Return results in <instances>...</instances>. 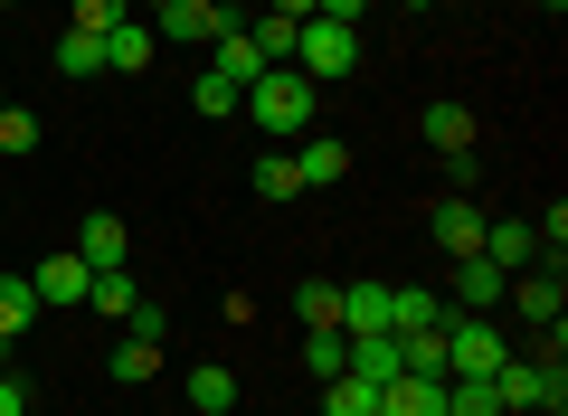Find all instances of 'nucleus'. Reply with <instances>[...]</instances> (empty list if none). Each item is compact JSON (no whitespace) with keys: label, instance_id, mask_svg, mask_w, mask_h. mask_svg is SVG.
Instances as JSON below:
<instances>
[{"label":"nucleus","instance_id":"obj_10","mask_svg":"<svg viewBox=\"0 0 568 416\" xmlns=\"http://www.w3.org/2000/svg\"><path fill=\"white\" fill-rule=\"evenodd\" d=\"M426 227H436V246H446V256H484V209H474L465 190H455V199H446V209H436Z\"/></svg>","mask_w":568,"mask_h":416},{"label":"nucleus","instance_id":"obj_32","mask_svg":"<svg viewBox=\"0 0 568 416\" xmlns=\"http://www.w3.org/2000/svg\"><path fill=\"white\" fill-rule=\"evenodd\" d=\"M29 142H39V114H29V104H0V152L20 161Z\"/></svg>","mask_w":568,"mask_h":416},{"label":"nucleus","instance_id":"obj_39","mask_svg":"<svg viewBox=\"0 0 568 416\" xmlns=\"http://www.w3.org/2000/svg\"><path fill=\"white\" fill-rule=\"evenodd\" d=\"M530 416H568V407H530Z\"/></svg>","mask_w":568,"mask_h":416},{"label":"nucleus","instance_id":"obj_18","mask_svg":"<svg viewBox=\"0 0 568 416\" xmlns=\"http://www.w3.org/2000/svg\"><path fill=\"white\" fill-rule=\"evenodd\" d=\"M417 133L436 142V152H474V104H455V95H446V104H426Z\"/></svg>","mask_w":568,"mask_h":416},{"label":"nucleus","instance_id":"obj_31","mask_svg":"<svg viewBox=\"0 0 568 416\" xmlns=\"http://www.w3.org/2000/svg\"><path fill=\"white\" fill-rule=\"evenodd\" d=\"M304 369H313V378H342V369H351V341H342V332H313V341H304Z\"/></svg>","mask_w":568,"mask_h":416},{"label":"nucleus","instance_id":"obj_12","mask_svg":"<svg viewBox=\"0 0 568 416\" xmlns=\"http://www.w3.org/2000/svg\"><path fill=\"white\" fill-rule=\"evenodd\" d=\"M294 180H304V190H342V180H351V142L313 133L304 152H294Z\"/></svg>","mask_w":568,"mask_h":416},{"label":"nucleus","instance_id":"obj_22","mask_svg":"<svg viewBox=\"0 0 568 416\" xmlns=\"http://www.w3.org/2000/svg\"><path fill=\"white\" fill-rule=\"evenodd\" d=\"M190 407H200V416H227V407H237V369H219V359L190 369Z\"/></svg>","mask_w":568,"mask_h":416},{"label":"nucleus","instance_id":"obj_35","mask_svg":"<svg viewBox=\"0 0 568 416\" xmlns=\"http://www.w3.org/2000/svg\"><path fill=\"white\" fill-rule=\"evenodd\" d=\"M0 416H29V388H20L10 369H0Z\"/></svg>","mask_w":568,"mask_h":416},{"label":"nucleus","instance_id":"obj_15","mask_svg":"<svg viewBox=\"0 0 568 416\" xmlns=\"http://www.w3.org/2000/svg\"><path fill=\"white\" fill-rule=\"evenodd\" d=\"M152 48H162V39H152V20H114V29H104V67H114V77H142Z\"/></svg>","mask_w":568,"mask_h":416},{"label":"nucleus","instance_id":"obj_33","mask_svg":"<svg viewBox=\"0 0 568 416\" xmlns=\"http://www.w3.org/2000/svg\"><path fill=\"white\" fill-rule=\"evenodd\" d=\"M123 332H133V341H171V303H152V294H142L133 313H123Z\"/></svg>","mask_w":568,"mask_h":416},{"label":"nucleus","instance_id":"obj_37","mask_svg":"<svg viewBox=\"0 0 568 416\" xmlns=\"http://www.w3.org/2000/svg\"><path fill=\"white\" fill-rule=\"evenodd\" d=\"M162 10H171V0H133V20H162Z\"/></svg>","mask_w":568,"mask_h":416},{"label":"nucleus","instance_id":"obj_13","mask_svg":"<svg viewBox=\"0 0 568 416\" xmlns=\"http://www.w3.org/2000/svg\"><path fill=\"white\" fill-rule=\"evenodd\" d=\"M484 256L503 265V275H521V265H540V237H530V219H484Z\"/></svg>","mask_w":568,"mask_h":416},{"label":"nucleus","instance_id":"obj_1","mask_svg":"<svg viewBox=\"0 0 568 416\" xmlns=\"http://www.w3.org/2000/svg\"><path fill=\"white\" fill-rule=\"evenodd\" d=\"M237 114L256 123V133H313V114H323V85L294 77V67H265V77L237 95Z\"/></svg>","mask_w":568,"mask_h":416},{"label":"nucleus","instance_id":"obj_14","mask_svg":"<svg viewBox=\"0 0 568 416\" xmlns=\"http://www.w3.org/2000/svg\"><path fill=\"white\" fill-rule=\"evenodd\" d=\"M379 416H446V378H388L379 388Z\"/></svg>","mask_w":568,"mask_h":416},{"label":"nucleus","instance_id":"obj_9","mask_svg":"<svg viewBox=\"0 0 568 416\" xmlns=\"http://www.w3.org/2000/svg\"><path fill=\"white\" fill-rule=\"evenodd\" d=\"M85 284H95V265L67 246V256H48L39 275H29V294H39V313H48V303H85Z\"/></svg>","mask_w":568,"mask_h":416},{"label":"nucleus","instance_id":"obj_7","mask_svg":"<svg viewBox=\"0 0 568 416\" xmlns=\"http://www.w3.org/2000/svg\"><path fill=\"white\" fill-rule=\"evenodd\" d=\"M503 294H511V275H503L493 256H455V275H446V303H455V313H493Z\"/></svg>","mask_w":568,"mask_h":416},{"label":"nucleus","instance_id":"obj_5","mask_svg":"<svg viewBox=\"0 0 568 416\" xmlns=\"http://www.w3.org/2000/svg\"><path fill=\"white\" fill-rule=\"evenodd\" d=\"M227 29H237V10H219V0H171L162 20H152V39H171V48H219Z\"/></svg>","mask_w":568,"mask_h":416},{"label":"nucleus","instance_id":"obj_28","mask_svg":"<svg viewBox=\"0 0 568 416\" xmlns=\"http://www.w3.org/2000/svg\"><path fill=\"white\" fill-rule=\"evenodd\" d=\"M190 104H200L209 123H227V114H237V85H227L219 67H200V85H190Z\"/></svg>","mask_w":568,"mask_h":416},{"label":"nucleus","instance_id":"obj_3","mask_svg":"<svg viewBox=\"0 0 568 416\" xmlns=\"http://www.w3.org/2000/svg\"><path fill=\"white\" fill-rule=\"evenodd\" d=\"M493 397H503V416L568 407V369H559V351H549V359H503V369H493Z\"/></svg>","mask_w":568,"mask_h":416},{"label":"nucleus","instance_id":"obj_25","mask_svg":"<svg viewBox=\"0 0 568 416\" xmlns=\"http://www.w3.org/2000/svg\"><path fill=\"white\" fill-rule=\"evenodd\" d=\"M294 313L304 332H342V284H294Z\"/></svg>","mask_w":568,"mask_h":416},{"label":"nucleus","instance_id":"obj_30","mask_svg":"<svg viewBox=\"0 0 568 416\" xmlns=\"http://www.w3.org/2000/svg\"><path fill=\"white\" fill-rule=\"evenodd\" d=\"M85 303H95V313H133V303H142V284L114 265V275H95V284H85Z\"/></svg>","mask_w":568,"mask_h":416},{"label":"nucleus","instance_id":"obj_4","mask_svg":"<svg viewBox=\"0 0 568 416\" xmlns=\"http://www.w3.org/2000/svg\"><path fill=\"white\" fill-rule=\"evenodd\" d=\"M511 359V341L493 332V313H455L446 322V378H493Z\"/></svg>","mask_w":568,"mask_h":416},{"label":"nucleus","instance_id":"obj_26","mask_svg":"<svg viewBox=\"0 0 568 416\" xmlns=\"http://www.w3.org/2000/svg\"><path fill=\"white\" fill-rule=\"evenodd\" d=\"M152 369H162V341H133V332H123L114 341V378H123V388H142Z\"/></svg>","mask_w":568,"mask_h":416},{"label":"nucleus","instance_id":"obj_8","mask_svg":"<svg viewBox=\"0 0 568 416\" xmlns=\"http://www.w3.org/2000/svg\"><path fill=\"white\" fill-rule=\"evenodd\" d=\"M77 256L95 265V275H114V265L133 256V237H123V219H114V209H85V227H77Z\"/></svg>","mask_w":568,"mask_h":416},{"label":"nucleus","instance_id":"obj_34","mask_svg":"<svg viewBox=\"0 0 568 416\" xmlns=\"http://www.w3.org/2000/svg\"><path fill=\"white\" fill-rule=\"evenodd\" d=\"M114 20H133V0H77V29H95V39H104Z\"/></svg>","mask_w":568,"mask_h":416},{"label":"nucleus","instance_id":"obj_17","mask_svg":"<svg viewBox=\"0 0 568 416\" xmlns=\"http://www.w3.org/2000/svg\"><path fill=\"white\" fill-rule=\"evenodd\" d=\"M388 294H398V332H446L455 322V303L436 284H388Z\"/></svg>","mask_w":568,"mask_h":416},{"label":"nucleus","instance_id":"obj_19","mask_svg":"<svg viewBox=\"0 0 568 416\" xmlns=\"http://www.w3.org/2000/svg\"><path fill=\"white\" fill-rule=\"evenodd\" d=\"M209 67H219V77H227V85H237V95H246V85H256V77H265V58H256V48H246V20H237V29H227V39H219V48H209Z\"/></svg>","mask_w":568,"mask_h":416},{"label":"nucleus","instance_id":"obj_36","mask_svg":"<svg viewBox=\"0 0 568 416\" xmlns=\"http://www.w3.org/2000/svg\"><path fill=\"white\" fill-rule=\"evenodd\" d=\"M265 10H275V20H313V0H265Z\"/></svg>","mask_w":568,"mask_h":416},{"label":"nucleus","instance_id":"obj_29","mask_svg":"<svg viewBox=\"0 0 568 416\" xmlns=\"http://www.w3.org/2000/svg\"><path fill=\"white\" fill-rule=\"evenodd\" d=\"M256 199H275V209H284V199H304V180H294V161H284V152L256 161Z\"/></svg>","mask_w":568,"mask_h":416},{"label":"nucleus","instance_id":"obj_2","mask_svg":"<svg viewBox=\"0 0 568 416\" xmlns=\"http://www.w3.org/2000/svg\"><path fill=\"white\" fill-rule=\"evenodd\" d=\"M351 67H361V29H342V20H304V29H294V77L342 85Z\"/></svg>","mask_w":568,"mask_h":416},{"label":"nucleus","instance_id":"obj_20","mask_svg":"<svg viewBox=\"0 0 568 416\" xmlns=\"http://www.w3.org/2000/svg\"><path fill=\"white\" fill-rule=\"evenodd\" d=\"M39 322V294H29V275H0V351Z\"/></svg>","mask_w":568,"mask_h":416},{"label":"nucleus","instance_id":"obj_23","mask_svg":"<svg viewBox=\"0 0 568 416\" xmlns=\"http://www.w3.org/2000/svg\"><path fill=\"white\" fill-rule=\"evenodd\" d=\"M398 369L407 378H446V332H398Z\"/></svg>","mask_w":568,"mask_h":416},{"label":"nucleus","instance_id":"obj_21","mask_svg":"<svg viewBox=\"0 0 568 416\" xmlns=\"http://www.w3.org/2000/svg\"><path fill=\"white\" fill-rule=\"evenodd\" d=\"M48 67H58V77H95V67H104V39H95V29H67V39L48 48Z\"/></svg>","mask_w":568,"mask_h":416},{"label":"nucleus","instance_id":"obj_6","mask_svg":"<svg viewBox=\"0 0 568 416\" xmlns=\"http://www.w3.org/2000/svg\"><path fill=\"white\" fill-rule=\"evenodd\" d=\"M503 303H521V322H540V332H559V313H568V275H559V256H549V265H521Z\"/></svg>","mask_w":568,"mask_h":416},{"label":"nucleus","instance_id":"obj_11","mask_svg":"<svg viewBox=\"0 0 568 416\" xmlns=\"http://www.w3.org/2000/svg\"><path fill=\"white\" fill-rule=\"evenodd\" d=\"M342 332H398V294L388 284H342Z\"/></svg>","mask_w":568,"mask_h":416},{"label":"nucleus","instance_id":"obj_24","mask_svg":"<svg viewBox=\"0 0 568 416\" xmlns=\"http://www.w3.org/2000/svg\"><path fill=\"white\" fill-rule=\"evenodd\" d=\"M323 416H379V388H369V378H323Z\"/></svg>","mask_w":568,"mask_h":416},{"label":"nucleus","instance_id":"obj_38","mask_svg":"<svg viewBox=\"0 0 568 416\" xmlns=\"http://www.w3.org/2000/svg\"><path fill=\"white\" fill-rule=\"evenodd\" d=\"M388 10H426V0H388Z\"/></svg>","mask_w":568,"mask_h":416},{"label":"nucleus","instance_id":"obj_27","mask_svg":"<svg viewBox=\"0 0 568 416\" xmlns=\"http://www.w3.org/2000/svg\"><path fill=\"white\" fill-rule=\"evenodd\" d=\"M446 416H503L493 378H446Z\"/></svg>","mask_w":568,"mask_h":416},{"label":"nucleus","instance_id":"obj_16","mask_svg":"<svg viewBox=\"0 0 568 416\" xmlns=\"http://www.w3.org/2000/svg\"><path fill=\"white\" fill-rule=\"evenodd\" d=\"M342 341H351V378H369V388L398 378V332H342Z\"/></svg>","mask_w":568,"mask_h":416},{"label":"nucleus","instance_id":"obj_40","mask_svg":"<svg viewBox=\"0 0 568 416\" xmlns=\"http://www.w3.org/2000/svg\"><path fill=\"white\" fill-rule=\"evenodd\" d=\"M10 10H20V0H0V20H10Z\"/></svg>","mask_w":568,"mask_h":416}]
</instances>
